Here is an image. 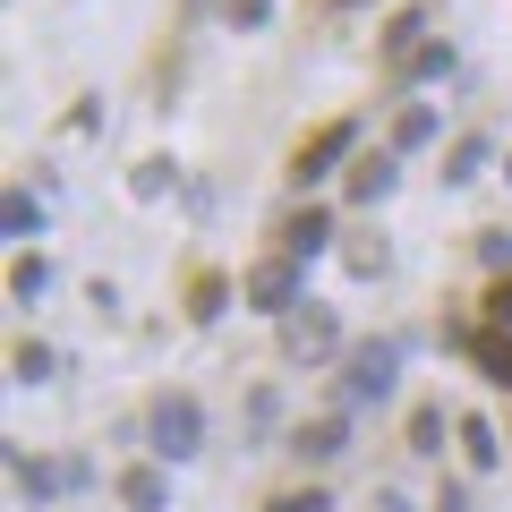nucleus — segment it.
Here are the masks:
<instances>
[{"label": "nucleus", "mask_w": 512, "mask_h": 512, "mask_svg": "<svg viewBox=\"0 0 512 512\" xmlns=\"http://www.w3.org/2000/svg\"><path fill=\"white\" fill-rule=\"evenodd\" d=\"M367 512H410V504H402V495H376V504H367Z\"/></svg>", "instance_id": "nucleus-26"}, {"label": "nucleus", "mask_w": 512, "mask_h": 512, "mask_svg": "<svg viewBox=\"0 0 512 512\" xmlns=\"http://www.w3.org/2000/svg\"><path fill=\"white\" fill-rule=\"evenodd\" d=\"M120 504H128V512H163V504H171L163 470H128V478H120Z\"/></svg>", "instance_id": "nucleus-8"}, {"label": "nucleus", "mask_w": 512, "mask_h": 512, "mask_svg": "<svg viewBox=\"0 0 512 512\" xmlns=\"http://www.w3.org/2000/svg\"><path fill=\"white\" fill-rule=\"evenodd\" d=\"M291 453H299V461H333V453H342V419H308V427L291 436Z\"/></svg>", "instance_id": "nucleus-9"}, {"label": "nucleus", "mask_w": 512, "mask_h": 512, "mask_svg": "<svg viewBox=\"0 0 512 512\" xmlns=\"http://www.w3.org/2000/svg\"><path fill=\"white\" fill-rule=\"evenodd\" d=\"M478 256H487L495 274H504V265H512V231H495V239H478Z\"/></svg>", "instance_id": "nucleus-24"}, {"label": "nucleus", "mask_w": 512, "mask_h": 512, "mask_svg": "<svg viewBox=\"0 0 512 512\" xmlns=\"http://www.w3.org/2000/svg\"><path fill=\"white\" fill-rule=\"evenodd\" d=\"M333 342H342V325H333V308H316V299L282 316V350H291V359H325Z\"/></svg>", "instance_id": "nucleus-4"}, {"label": "nucleus", "mask_w": 512, "mask_h": 512, "mask_svg": "<svg viewBox=\"0 0 512 512\" xmlns=\"http://www.w3.org/2000/svg\"><path fill=\"white\" fill-rule=\"evenodd\" d=\"M410 453H444V410H419L410 419Z\"/></svg>", "instance_id": "nucleus-17"}, {"label": "nucleus", "mask_w": 512, "mask_h": 512, "mask_svg": "<svg viewBox=\"0 0 512 512\" xmlns=\"http://www.w3.org/2000/svg\"><path fill=\"white\" fill-rule=\"evenodd\" d=\"M350 146H359V120H333V128H316L308 146H299V154H291V180H299V188H308V180H325V171H333V163H342V154H350Z\"/></svg>", "instance_id": "nucleus-3"}, {"label": "nucleus", "mask_w": 512, "mask_h": 512, "mask_svg": "<svg viewBox=\"0 0 512 512\" xmlns=\"http://www.w3.org/2000/svg\"><path fill=\"white\" fill-rule=\"evenodd\" d=\"M128 188H137V197H163V188H171V163H163V154H154V163H137V180H128Z\"/></svg>", "instance_id": "nucleus-19"}, {"label": "nucleus", "mask_w": 512, "mask_h": 512, "mask_svg": "<svg viewBox=\"0 0 512 512\" xmlns=\"http://www.w3.org/2000/svg\"><path fill=\"white\" fill-rule=\"evenodd\" d=\"M461 453H470L478 470H495V453H504V444H495V427H487V419H461Z\"/></svg>", "instance_id": "nucleus-13"}, {"label": "nucleus", "mask_w": 512, "mask_h": 512, "mask_svg": "<svg viewBox=\"0 0 512 512\" xmlns=\"http://www.w3.org/2000/svg\"><path fill=\"white\" fill-rule=\"evenodd\" d=\"M453 69V52H444V43H419V60H410V77H444Z\"/></svg>", "instance_id": "nucleus-21"}, {"label": "nucleus", "mask_w": 512, "mask_h": 512, "mask_svg": "<svg viewBox=\"0 0 512 512\" xmlns=\"http://www.w3.org/2000/svg\"><path fill=\"white\" fill-rule=\"evenodd\" d=\"M325 239H333V214H316V205L282 222V256H299V265H308V256H325Z\"/></svg>", "instance_id": "nucleus-6"}, {"label": "nucleus", "mask_w": 512, "mask_h": 512, "mask_svg": "<svg viewBox=\"0 0 512 512\" xmlns=\"http://www.w3.org/2000/svg\"><path fill=\"white\" fill-rule=\"evenodd\" d=\"M436 512H470V495H461V487H444V495H436Z\"/></svg>", "instance_id": "nucleus-25"}, {"label": "nucleus", "mask_w": 512, "mask_h": 512, "mask_svg": "<svg viewBox=\"0 0 512 512\" xmlns=\"http://www.w3.org/2000/svg\"><path fill=\"white\" fill-rule=\"evenodd\" d=\"M478 171H487V137H461V146H453V163H444V180H478Z\"/></svg>", "instance_id": "nucleus-12"}, {"label": "nucleus", "mask_w": 512, "mask_h": 512, "mask_svg": "<svg viewBox=\"0 0 512 512\" xmlns=\"http://www.w3.org/2000/svg\"><path fill=\"white\" fill-rule=\"evenodd\" d=\"M248 308H274V316H291L299 308V256H265L248 274Z\"/></svg>", "instance_id": "nucleus-5"}, {"label": "nucleus", "mask_w": 512, "mask_h": 512, "mask_svg": "<svg viewBox=\"0 0 512 512\" xmlns=\"http://www.w3.org/2000/svg\"><path fill=\"white\" fill-rule=\"evenodd\" d=\"M0 231H9V239H35V197H26V188H9V205H0Z\"/></svg>", "instance_id": "nucleus-15"}, {"label": "nucleus", "mask_w": 512, "mask_h": 512, "mask_svg": "<svg viewBox=\"0 0 512 512\" xmlns=\"http://www.w3.org/2000/svg\"><path fill=\"white\" fill-rule=\"evenodd\" d=\"M393 180H402V171L384 163V154H376V163H350V197H359V205H376V197H393Z\"/></svg>", "instance_id": "nucleus-10"}, {"label": "nucleus", "mask_w": 512, "mask_h": 512, "mask_svg": "<svg viewBox=\"0 0 512 512\" xmlns=\"http://www.w3.org/2000/svg\"><path fill=\"white\" fill-rule=\"evenodd\" d=\"M470 359H478V376H487V384H504V393H512V333L478 325L470 333Z\"/></svg>", "instance_id": "nucleus-7"}, {"label": "nucleus", "mask_w": 512, "mask_h": 512, "mask_svg": "<svg viewBox=\"0 0 512 512\" xmlns=\"http://www.w3.org/2000/svg\"><path fill=\"white\" fill-rule=\"evenodd\" d=\"M9 367H18V384H43V376H52V350H43V342H18V359H9Z\"/></svg>", "instance_id": "nucleus-18"}, {"label": "nucleus", "mask_w": 512, "mask_h": 512, "mask_svg": "<svg viewBox=\"0 0 512 512\" xmlns=\"http://www.w3.org/2000/svg\"><path fill=\"white\" fill-rule=\"evenodd\" d=\"M265 512H333V504H325V495L308 487V495H274V504H265Z\"/></svg>", "instance_id": "nucleus-23"}, {"label": "nucleus", "mask_w": 512, "mask_h": 512, "mask_svg": "<svg viewBox=\"0 0 512 512\" xmlns=\"http://www.w3.org/2000/svg\"><path fill=\"white\" fill-rule=\"evenodd\" d=\"M9 291H18L26 308H35V299L52 291V265H43V256H18V265H9Z\"/></svg>", "instance_id": "nucleus-11"}, {"label": "nucleus", "mask_w": 512, "mask_h": 512, "mask_svg": "<svg viewBox=\"0 0 512 512\" xmlns=\"http://www.w3.org/2000/svg\"><path fill=\"white\" fill-rule=\"evenodd\" d=\"M350 274H384V239H359L350 248Z\"/></svg>", "instance_id": "nucleus-22"}, {"label": "nucleus", "mask_w": 512, "mask_h": 512, "mask_svg": "<svg viewBox=\"0 0 512 512\" xmlns=\"http://www.w3.org/2000/svg\"><path fill=\"white\" fill-rule=\"evenodd\" d=\"M427 137H436V111H427V103H410L402 120H393V146H427Z\"/></svg>", "instance_id": "nucleus-14"}, {"label": "nucleus", "mask_w": 512, "mask_h": 512, "mask_svg": "<svg viewBox=\"0 0 512 512\" xmlns=\"http://www.w3.org/2000/svg\"><path fill=\"white\" fill-rule=\"evenodd\" d=\"M9 478H18V495H35V504H43V495L60 487V478H52V470H35L26 453H9Z\"/></svg>", "instance_id": "nucleus-16"}, {"label": "nucleus", "mask_w": 512, "mask_h": 512, "mask_svg": "<svg viewBox=\"0 0 512 512\" xmlns=\"http://www.w3.org/2000/svg\"><path fill=\"white\" fill-rule=\"evenodd\" d=\"M205 444V410L188 402V393H163V402H154V453L163 461H188Z\"/></svg>", "instance_id": "nucleus-1"}, {"label": "nucleus", "mask_w": 512, "mask_h": 512, "mask_svg": "<svg viewBox=\"0 0 512 512\" xmlns=\"http://www.w3.org/2000/svg\"><path fill=\"white\" fill-rule=\"evenodd\" d=\"M393 367H402L393 342H359L342 359V393H350V402H384V393H393Z\"/></svg>", "instance_id": "nucleus-2"}, {"label": "nucleus", "mask_w": 512, "mask_h": 512, "mask_svg": "<svg viewBox=\"0 0 512 512\" xmlns=\"http://www.w3.org/2000/svg\"><path fill=\"white\" fill-rule=\"evenodd\" d=\"M487 325H495V333H512V274L487 291Z\"/></svg>", "instance_id": "nucleus-20"}]
</instances>
